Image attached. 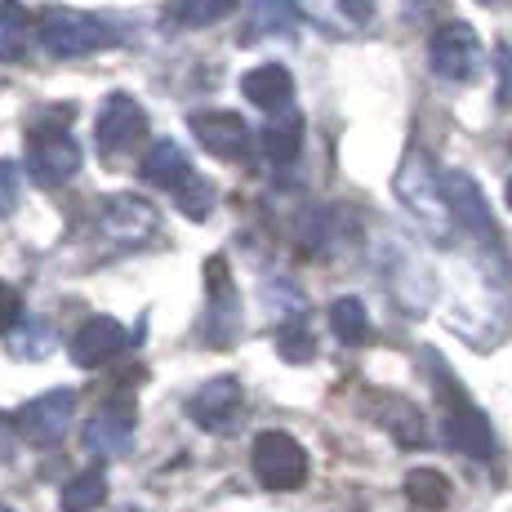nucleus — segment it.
<instances>
[{
    "instance_id": "nucleus-1",
    "label": "nucleus",
    "mask_w": 512,
    "mask_h": 512,
    "mask_svg": "<svg viewBox=\"0 0 512 512\" xmlns=\"http://www.w3.org/2000/svg\"><path fill=\"white\" fill-rule=\"evenodd\" d=\"M423 366L437 379V397H441V428H446V441L459 450V455L477 459V464H490L495 459V428H490L486 410L464 392V383L446 370V361L437 352H423Z\"/></svg>"
},
{
    "instance_id": "nucleus-2",
    "label": "nucleus",
    "mask_w": 512,
    "mask_h": 512,
    "mask_svg": "<svg viewBox=\"0 0 512 512\" xmlns=\"http://www.w3.org/2000/svg\"><path fill=\"white\" fill-rule=\"evenodd\" d=\"M397 201L410 210V219L419 223V232H428L437 245H450L459 232L455 214H450V201H446V183L441 174L432 170V161L423 152H410L397 170Z\"/></svg>"
},
{
    "instance_id": "nucleus-3",
    "label": "nucleus",
    "mask_w": 512,
    "mask_h": 512,
    "mask_svg": "<svg viewBox=\"0 0 512 512\" xmlns=\"http://www.w3.org/2000/svg\"><path fill=\"white\" fill-rule=\"evenodd\" d=\"M36 32H41L45 54H54V58H85V54L112 49L116 41H121L103 18L81 14V9H45Z\"/></svg>"
},
{
    "instance_id": "nucleus-4",
    "label": "nucleus",
    "mask_w": 512,
    "mask_h": 512,
    "mask_svg": "<svg viewBox=\"0 0 512 512\" xmlns=\"http://www.w3.org/2000/svg\"><path fill=\"white\" fill-rule=\"evenodd\" d=\"M250 464H254L259 486H268V490H299L308 481V450L281 428L254 437Z\"/></svg>"
},
{
    "instance_id": "nucleus-5",
    "label": "nucleus",
    "mask_w": 512,
    "mask_h": 512,
    "mask_svg": "<svg viewBox=\"0 0 512 512\" xmlns=\"http://www.w3.org/2000/svg\"><path fill=\"white\" fill-rule=\"evenodd\" d=\"M94 143L98 156H130L134 147L147 143V112L134 94H107V103L98 107V121H94Z\"/></svg>"
},
{
    "instance_id": "nucleus-6",
    "label": "nucleus",
    "mask_w": 512,
    "mask_h": 512,
    "mask_svg": "<svg viewBox=\"0 0 512 512\" xmlns=\"http://www.w3.org/2000/svg\"><path fill=\"white\" fill-rule=\"evenodd\" d=\"M205 281H210V299H205V317H201V339L210 348H232L241 339V294L228 277V263L210 259L205 263Z\"/></svg>"
},
{
    "instance_id": "nucleus-7",
    "label": "nucleus",
    "mask_w": 512,
    "mask_h": 512,
    "mask_svg": "<svg viewBox=\"0 0 512 512\" xmlns=\"http://www.w3.org/2000/svg\"><path fill=\"white\" fill-rule=\"evenodd\" d=\"M428 63L441 81L468 85L481 72V36L468 23H441L428 41Z\"/></svg>"
},
{
    "instance_id": "nucleus-8",
    "label": "nucleus",
    "mask_w": 512,
    "mask_h": 512,
    "mask_svg": "<svg viewBox=\"0 0 512 512\" xmlns=\"http://www.w3.org/2000/svg\"><path fill=\"white\" fill-rule=\"evenodd\" d=\"M76 419V392L72 388H54V392H41L36 401H27L18 410V437L32 441V446H58L67 437Z\"/></svg>"
},
{
    "instance_id": "nucleus-9",
    "label": "nucleus",
    "mask_w": 512,
    "mask_h": 512,
    "mask_svg": "<svg viewBox=\"0 0 512 512\" xmlns=\"http://www.w3.org/2000/svg\"><path fill=\"white\" fill-rule=\"evenodd\" d=\"M241 410H245V388L236 374H219V379L201 383V388L187 397V419L205 432H232Z\"/></svg>"
},
{
    "instance_id": "nucleus-10",
    "label": "nucleus",
    "mask_w": 512,
    "mask_h": 512,
    "mask_svg": "<svg viewBox=\"0 0 512 512\" xmlns=\"http://www.w3.org/2000/svg\"><path fill=\"white\" fill-rule=\"evenodd\" d=\"M134 423H139L134 401L112 397L94 410V419L85 423L81 441H85V450L98 455V459H121V455H130V446H134Z\"/></svg>"
},
{
    "instance_id": "nucleus-11",
    "label": "nucleus",
    "mask_w": 512,
    "mask_h": 512,
    "mask_svg": "<svg viewBox=\"0 0 512 512\" xmlns=\"http://www.w3.org/2000/svg\"><path fill=\"white\" fill-rule=\"evenodd\" d=\"M81 170V147L63 130H36L27 143V174L41 187H63Z\"/></svg>"
},
{
    "instance_id": "nucleus-12",
    "label": "nucleus",
    "mask_w": 512,
    "mask_h": 512,
    "mask_svg": "<svg viewBox=\"0 0 512 512\" xmlns=\"http://www.w3.org/2000/svg\"><path fill=\"white\" fill-rule=\"evenodd\" d=\"M383 277H388L392 299H397L410 317H423V312H428L432 294H437V281H432V268L419 259L415 250L392 245V254L383 259Z\"/></svg>"
},
{
    "instance_id": "nucleus-13",
    "label": "nucleus",
    "mask_w": 512,
    "mask_h": 512,
    "mask_svg": "<svg viewBox=\"0 0 512 512\" xmlns=\"http://www.w3.org/2000/svg\"><path fill=\"white\" fill-rule=\"evenodd\" d=\"M441 183H446V201H450V214H455V223L464 228L468 236H477L486 250L499 254V228H495V214H490L486 196H481V187L472 174L464 170H450L441 174Z\"/></svg>"
},
{
    "instance_id": "nucleus-14",
    "label": "nucleus",
    "mask_w": 512,
    "mask_h": 512,
    "mask_svg": "<svg viewBox=\"0 0 512 512\" xmlns=\"http://www.w3.org/2000/svg\"><path fill=\"white\" fill-rule=\"evenodd\" d=\"M187 125H192L196 143L210 156H219V161H245L250 156L254 130L245 125L241 112H192Z\"/></svg>"
},
{
    "instance_id": "nucleus-15",
    "label": "nucleus",
    "mask_w": 512,
    "mask_h": 512,
    "mask_svg": "<svg viewBox=\"0 0 512 512\" xmlns=\"http://www.w3.org/2000/svg\"><path fill=\"white\" fill-rule=\"evenodd\" d=\"M125 343H130V334H125L121 321H112V317H90L81 330L72 334V361L81 370H98V366H107V361H116L125 352Z\"/></svg>"
},
{
    "instance_id": "nucleus-16",
    "label": "nucleus",
    "mask_w": 512,
    "mask_h": 512,
    "mask_svg": "<svg viewBox=\"0 0 512 512\" xmlns=\"http://www.w3.org/2000/svg\"><path fill=\"white\" fill-rule=\"evenodd\" d=\"M98 228L116 241H143L156 232V205H147L143 196H107L98 201Z\"/></svg>"
},
{
    "instance_id": "nucleus-17",
    "label": "nucleus",
    "mask_w": 512,
    "mask_h": 512,
    "mask_svg": "<svg viewBox=\"0 0 512 512\" xmlns=\"http://www.w3.org/2000/svg\"><path fill=\"white\" fill-rule=\"evenodd\" d=\"M241 94L250 98L254 107H263V112L281 116V112H290V98H294V76L285 72L281 63L250 67V72L241 76Z\"/></svg>"
},
{
    "instance_id": "nucleus-18",
    "label": "nucleus",
    "mask_w": 512,
    "mask_h": 512,
    "mask_svg": "<svg viewBox=\"0 0 512 512\" xmlns=\"http://www.w3.org/2000/svg\"><path fill=\"white\" fill-rule=\"evenodd\" d=\"M192 165H187V156H183V147L174 143V139H156L152 147H147V156H143V179L152 183V187H161V192H179V187L192 179Z\"/></svg>"
},
{
    "instance_id": "nucleus-19",
    "label": "nucleus",
    "mask_w": 512,
    "mask_h": 512,
    "mask_svg": "<svg viewBox=\"0 0 512 512\" xmlns=\"http://www.w3.org/2000/svg\"><path fill=\"white\" fill-rule=\"evenodd\" d=\"M107 499V472L103 468H85L58 490V508L63 512H98Z\"/></svg>"
},
{
    "instance_id": "nucleus-20",
    "label": "nucleus",
    "mask_w": 512,
    "mask_h": 512,
    "mask_svg": "<svg viewBox=\"0 0 512 512\" xmlns=\"http://www.w3.org/2000/svg\"><path fill=\"white\" fill-rule=\"evenodd\" d=\"M330 330L339 343H348V348H357V343L370 339V312L366 303L357 299V294H339V299L330 303Z\"/></svg>"
},
{
    "instance_id": "nucleus-21",
    "label": "nucleus",
    "mask_w": 512,
    "mask_h": 512,
    "mask_svg": "<svg viewBox=\"0 0 512 512\" xmlns=\"http://www.w3.org/2000/svg\"><path fill=\"white\" fill-rule=\"evenodd\" d=\"M32 45V18L18 0H0V63H18Z\"/></svg>"
},
{
    "instance_id": "nucleus-22",
    "label": "nucleus",
    "mask_w": 512,
    "mask_h": 512,
    "mask_svg": "<svg viewBox=\"0 0 512 512\" xmlns=\"http://www.w3.org/2000/svg\"><path fill=\"white\" fill-rule=\"evenodd\" d=\"M263 152L272 156L277 165H290L294 156L303 152V121L294 112H281L268 121V130H263Z\"/></svg>"
},
{
    "instance_id": "nucleus-23",
    "label": "nucleus",
    "mask_w": 512,
    "mask_h": 512,
    "mask_svg": "<svg viewBox=\"0 0 512 512\" xmlns=\"http://www.w3.org/2000/svg\"><path fill=\"white\" fill-rule=\"evenodd\" d=\"M383 428L401 441V446H428V428H423V415L410 401L388 397L383 401Z\"/></svg>"
},
{
    "instance_id": "nucleus-24",
    "label": "nucleus",
    "mask_w": 512,
    "mask_h": 512,
    "mask_svg": "<svg viewBox=\"0 0 512 512\" xmlns=\"http://www.w3.org/2000/svg\"><path fill=\"white\" fill-rule=\"evenodd\" d=\"M406 495H410V504L423 512H441L450 504V481H446V472H437V468H415L406 477Z\"/></svg>"
},
{
    "instance_id": "nucleus-25",
    "label": "nucleus",
    "mask_w": 512,
    "mask_h": 512,
    "mask_svg": "<svg viewBox=\"0 0 512 512\" xmlns=\"http://www.w3.org/2000/svg\"><path fill=\"white\" fill-rule=\"evenodd\" d=\"M232 9H236V0H174L170 14L179 27L196 32V27H210V23H219V18H228Z\"/></svg>"
},
{
    "instance_id": "nucleus-26",
    "label": "nucleus",
    "mask_w": 512,
    "mask_h": 512,
    "mask_svg": "<svg viewBox=\"0 0 512 512\" xmlns=\"http://www.w3.org/2000/svg\"><path fill=\"white\" fill-rule=\"evenodd\" d=\"M277 352L285 361H312L317 357V339H312V330H308V321L303 317H290V321H281V330H277Z\"/></svg>"
},
{
    "instance_id": "nucleus-27",
    "label": "nucleus",
    "mask_w": 512,
    "mask_h": 512,
    "mask_svg": "<svg viewBox=\"0 0 512 512\" xmlns=\"http://www.w3.org/2000/svg\"><path fill=\"white\" fill-rule=\"evenodd\" d=\"M174 205H179V210L187 214V219H210L214 214V187L201 179V174H192V179H187L179 192H174Z\"/></svg>"
},
{
    "instance_id": "nucleus-28",
    "label": "nucleus",
    "mask_w": 512,
    "mask_h": 512,
    "mask_svg": "<svg viewBox=\"0 0 512 512\" xmlns=\"http://www.w3.org/2000/svg\"><path fill=\"white\" fill-rule=\"evenodd\" d=\"M54 348V334H49L45 326H36V321H27L23 330H14L9 334V352H14V357H45V352Z\"/></svg>"
},
{
    "instance_id": "nucleus-29",
    "label": "nucleus",
    "mask_w": 512,
    "mask_h": 512,
    "mask_svg": "<svg viewBox=\"0 0 512 512\" xmlns=\"http://www.w3.org/2000/svg\"><path fill=\"white\" fill-rule=\"evenodd\" d=\"M18 210V165L14 161H0V219Z\"/></svg>"
},
{
    "instance_id": "nucleus-30",
    "label": "nucleus",
    "mask_w": 512,
    "mask_h": 512,
    "mask_svg": "<svg viewBox=\"0 0 512 512\" xmlns=\"http://www.w3.org/2000/svg\"><path fill=\"white\" fill-rule=\"evenodd\" d=\"M18 321H23V299H18L14 285L0 281V334H9Z\"/></svg>"
},
{
    "instance_id": "nucleus-31",
    "label": "nucleus",
    "mask_w": 512,
    "mask_h": 512,
    "mask_svg": "<svg viewBox=\"0 0 512 512\" xmlns=\"http://www.w3.org/2000/svg\"><path fill=\"white\" fill-rule=\"evenodd\" d=\"M334 9H339V18L352 27H361L374 18V0H334Z\"/></svg>"
},
{
    "instance_id": "nucleus-32",
    "label": "nucleus",
    "mask_w": 512,
    "mask_h": 512,
    "mask_svg": "<svg viewBox=\"0 0 512 512\" xmlns=\"http://www.w3.org/2000/svg\"><path fill=\"white\" fill-rule=\"evenodd\" d=\"M14 446H18V423L0 415V459H14Z\"/></svg>"
},
{
    "instance_id": "nucleus-33",
    "label": "nucleus",
    "mask_w": 512,
    "mask_h": 512,
    "mask_svg": "<svg viewBox=\"0 0 512 512\" xmlns=\"http://www.w3.org/2000/svg\"><path fill=\"white\" fill-rule=\"evenodd\" d=\"M504 201H508V210H512V179H508V187H504Z\"/></svg>"
},
{
    "instance_id": "nucleus-34",
    "label": "nucleus",
    "mask_w": 512,
    "mask_h": 512,
    "mask_svg": "<svg viewBox=\"0 0 512 512\" xmlns=\"http://www.w3.org/2000/svg\"><path fill=\"white\" fill-rule=\"evenodd\" d=\"M0 512H14V508H5V504H0Z\"/></svg>"
},
{
    "instance_id": "nucleus-35",
    "label": "nucleus",
    "mask_w": 512,
    "mask_h": 512,
    "mask_svg": "<svg viewBox=\"0 0 512 512\" xmlns=\"http://www.w3.org/2000/svg\"><path fill=\"white\" fill-rule=\"evenodd\" d=\"M125 512H139V508H125Z\"/></svg>"
}]
</instances>
